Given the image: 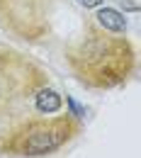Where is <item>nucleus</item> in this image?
Returning a JSON list of instances; mask_svg holds the SVG:
<instances>
[{
    "mask_svg": "<svg viewBox=\"0 0 141 158\" xmlns=\"http://www.w3.org/2000/svg\"><path fill=\"white\" fill-rule=\"evenodd\" d=\"M90 22H93L95 27L105 29V32L126 34V15H122L117 7H110V5H100V7H95Z\"/></svg>",
    "mask_w": 141,
    "mask_h": 158,
    "instance_id": "nucleus-5",
    "label": "nucleus"
},
{
    "mask_svg": "<svg viewBox=\"0 0 141 158\" xmlns=\"http://www.w3.org/2000/svg\"><path fill=\"white\" fill-rule=\"evenodd\" d=\"M83 124L73 114H46V117H29L17 122L7 134L0 139V153L22 158H41L51 156L66 148L81 134Z\"/></svg>",
    "mask_w": 141,
    "mask_h": 158,
    "instance_id": "nucleus-3",
    "label": "nucleus"
},
{
    "mask_svg": "<svg viewBox=\"0 0 141 158\" xmlns=\"http://www.w3.org/2000/svg\"><path fill=\"white\" fill-rule=\"evenodd\" d=\"M63 61L71 76L90 90L119 88L136 73V49L126 34H114L88 20L66 44Z\"/></svg>",
    "mask_w": 141,
    "mask_h": 158,
    "instance_id": "nucleus-1",
    "label": "nucleus"
},
{
    "mask_svg": "<svg viewBox=\"0 0 141 158\" xmlns=\"http://www.w3.org/2000/svg\"><path fill=\"white\" fill-rule=\"evenodd\" d=\"M63 0H0V29L24 44H44Z\"/></svg>",
    "mask_w": 141,
    "mask_h": 158,
    "instance_id": "nucleus-4",
    "label": "nucleus"
},
{
    "mask_svg": "<svg viewBox=\"0 0 141 158\" xmlns=\"http://www.w3.org/2000/svg\"><path fill=\"white\" fill-rule=\"evenodd\" d=\"M78 7H83V10H95V7H100V5H105V0H73Z\"/></svg>",
    "mask_w": 141,
    "mask_h": 158,
    "instance_id": "nucleus-6",
    "label": "nucleus"
},
{
    "mask_svg": "<svg viewBox=\"0 0 141 158\" xmlns=\"http://www.w3.org/2000/svg\"><path fill=\"white\" fill-rule=\"evenodd\" d=\"M63 95L39 63L17 51L0 49V114L10 129L22 119L56 114L63 110Z\"/></svg>",
    "mask_w": 141,
    "mask_h": 158,
    "instance_id": "nucleus-2",
    "label": "nucleus"
}]
</instances>
